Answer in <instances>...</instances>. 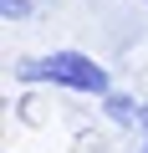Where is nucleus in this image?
I'll use <instances>...</instances> for the list:
<instances>
[{
  "mask_svg": "<svg viewBox=\"0 0 148 153\" xmlns=\"http://www.w3.org/2000/svg\"><path fill=\"white\" fill-rule=\"evenodd\" d=\"M41 5H46V0H41Z\"/></svg>",
  "mask_w": 148,
  "mask_h": 153,
  "instance_id": "obj_5",
  "label": "nucleus"
},
{
  "mask_svg": "<svg viewBox=\"0 0 148 153\" xmlns=\"http://www.w3.org/2000/svg\"><path fill=\"white\" fill-rule=\"evenodd\" d=\"M36 10H41V0H0V21L5 26H26V21H36Z\"/></svg>",
  "mask_w": 148,
  "mask_h": 153,
  "instance_id": "obj_3",
  "label": "nucleus"
},
{
  "mask_svg": "<svg viewBox=\"0 0 148 153\" xmlns=\"http://www.w3.org/2000/svg\"><path fill=\"white\" fill-rule=\"evenodd\" d=\"M10 76L21 87H46V92H66V97H92L102 102L112 92V71L92 56V51H77V46H51V51H36V56H21L10 66Z\"/></svg>",
  "mask_w": 148,
  "mask_h": 153,
  "instance_id": "obj_1",
  "label": "nucleus"
},
{
  "mask_svg": "<svg viewBox=\"0 0 148 153\" xmlns=\"http://www.w3.org/2000/svg\"><path fill=\"white\" fill-rule=\"evenodd\" d=\"M102 117H107V128H118V133H133L138 138V128H143V117H148V102L138 97V92H123V87H112L102 102Z\"/></svg>",
  "mask_w": 148,
  "mask_h": 153,
  "instance_id": "obj_2",
  "label": "nucleus"
},
{
  "mask_svg": "<svg viewBox=\"0 0 148 153\" xmlns=\"http://www.w3.org/2000/svg\"><path fill=\"white\" fill-rule=\"evenodd\" d=\"M138 153H148V117H143V128H138Z\"/></svg>",
  "mask_w": 148,
  "mask_h": 153,
  "instance_id": "obj_4",
  "label": "nucleus"
}]
</instances>
